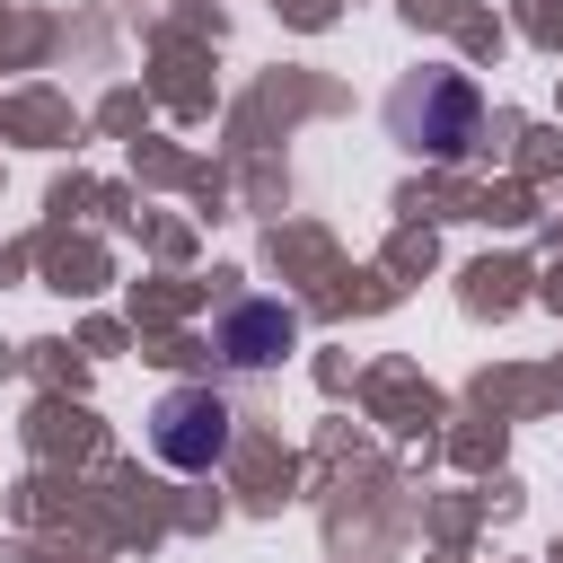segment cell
Returning <instances> with one entry per match:
<instances>
[{
    "label": "cell",
    "mask_w": 563,
    "mask_h": 563,
    "mask_svg": "<svg viewBox=\"0 0 563 563\" xmlns=\"http://www.w3.org/2000/svg\"><path fill=\"white\" fill-rule=\"evenodd\" d=\"M211 334H220V361H229V369H273V361L299 343V317H290L282 299H229Z\"/></svg>",
    "instance_id": "3"
},
{
    "label": "cell",
    "mask_w": 563,
    "mask_h": 563,
    "mask_svg": "<svg viewBox=\"0 0 563 563\" xmlns=\"http://www.w3.org/2000/svg\"><path fill=\"white\" fill-rule=\"evenodd\" d=\"M387 132H396V150H413V158H466L475 132H484V97H475L466 70L422 62V70H405V79L387 88Z\"/></svg>",
    "instance_id": "1"
},
{
    "label": "cell",
    "mask_w": 563,
    "mask_h": 563,
    "mask_svg": "<svg viewBox=\"0 0 563 563\" xmlns=\"http://www.w3.org/2000/svg\"><path fill=\"white\" fill-rule=\"evenodd\" d=\"M229 440H238V413H229L220 387H167V396L150 405V449H158L176 475H211V466L229 457Z\"/></svg>",
    "instance_id": "2"
}]
</instances>
